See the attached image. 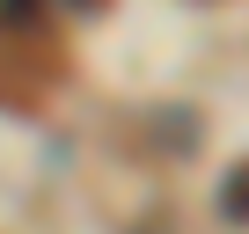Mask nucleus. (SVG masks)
<instances>
[{"mask_svg": "<svg viewBox=\"0 0 249 234\" xmlns=\"http://www.w3.org/2000/svg\"><path fill=\"white\" fill-rule=\"evenodd\" d=\"M220 212H227L234 227H249V161H242V168L220 183Z\"/></svg>", "mask_w": 249, "mask_h": 234, "instance_id": "f257e3e1", "label": "nucleus"}, {"mask_svg": "<svg viewBox=\"0 0 249 234\" xmlns=\"http://www.w3.org/2000/svg\"><path fill=\"white\" fill-rule=\"evenodd\" d=\"M44 8H52V0H0V22H8V30H30Z\"/></svg>", "mask_w": 249, "mask_h": 234, "instance_id": "f03ea898", "label": "nucleus"}, {"mask_svg": "<svg viewBox=\"0 0 249 234\" xmlns=\"http://www.w3.org/2000/svg\"><path fill=\"white\" fill-rule=\"evenodd\" d=\"M73 8H103V0H73Z\"/></svg>", "mask_w": 249, "mask_h": 234, "instance_id": "7ed1b4c3", "label": "nucleus"}]
</instances>
